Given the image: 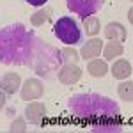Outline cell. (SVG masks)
Instances as JSON below:
<instances>
[{"label": "cell", "mask_w": 133, "mask_h": 133, "mask_svg": "<svg viewBox=\"0 0 133 133\" xmlns=\"http://www.w3.org/2000/svg\"><path fill=\"white\" fill-rule=\"evenodd\" d=\"M21 87V78L18 73H5L0 80V91L5 94H16Z\"/></svg>", "instance_id": "10"}, {"label": "cell", "mask_w": 133, "mask_h": 133, "mask_svg": "<svg viewBox=\"0 0 133 133\" xmlns=\"http://www.w3.org/2000/svg\"><path fill=\"white\" fill-rule=\"evenodd\" d=\"M53 32H55V36H57L64 44H68V46H73V44L82 41V30L78 29L76 21L71 20L69 16L59 18L57 23L53 25Z\"/></svg>", "instance_id": "4"}, {"label": "cell", "mask_w": 133, "mask_h": 133, "mask_svg": "<svg viewBox=\"0 0 133 133\" xmlns=\"http://www.w3.org/2000/svg\"><path fill=\"white\" fill-rule=\"evenodd\" d=\"M87 71H89V75L94 76V78H103V76L108 73V66H107L105 61L92 59V61L89 62V66H87Z\"/></svg>", "instance_id": "13"}, {"label": "cell", "mask_w": 133, "mask_h": 133, "mask_svg": "<svg viewBox=\"0 0 133 133\" xmlns=\"http://www.w3.org/2000/svg\"><path fill=\"white\" fill-rule=\"evenodd\" d=\"M50 16H51V9L36 11V12L30 16V23L34 25V27H41V25H44L46 21L50 20Z\"/></svg>", "instance_id": "17"}, {"label": "cell", "mask_w": 133, "mask_h": 133, "mask_svg": "<svg viewBox=\"0 0 133 133\" xmlns=\"http://www.w3.org/2000/svg\"><path fill=\"white\" fill-rule=\"evenodd\" d=\"M61 62V50H55V48L48 46L46 43H41L39 39H36L29 66H32V69L37 75H41L44 78H51L59 71Z\"/></svg>", "instance_id": "3"}, {"label": "cell", "mask_w": 133, "mask_h": 133, "mask_svg": "<svg viewBox=\"0 0 133 133\" xmlns=\"http://www.w3.org/2000/svg\"><path fill=\"white\" fill-rule=\"evenodd\" d=\"M108 71L112 73L114 78H117V80H126V78H130L131 76V64L128 61H124V59H119V61H115L112 64V69H108Z\"/></svg>", "instance_id": "12"}, {"label": "cell", "mask_w": 133, "mask_h": 133, "mask_svg": "<svg viewBox=\"0 0 133 133\" xmlns=\"http://www.w3.org/2000/svg\"><path fill=\"white\" fill-rule=\"evenodd\" d=\"M5 96H7L5 92H4V91H0V110H2V108L5 107V101H7V98H5Z\"/></svg>", "instance_id": "21"}, {"label": "cell", "mask_w": 133, "mask_h": 133, "mask_svg": "<svg viewBox=\"0 0 133 133\" xmlns=\"http://www.w3.org/2000/svg\"><path fill=\"white\" fill-rule=\"evenodd\" d=\"M46 115V107L39 101H30L25 108V119L30 124H41Z\"/></svg>", "instance_id": "8"}, {"label": "cell", "mask_w": 133, "mask_h": 133, "mask_svg": "<svg viewBox=\"0 0 133 133\" xmlns=\"http://www.w3.org/2000/svg\"><path fill=\"white\" fill-rule=\"evenodd\" d=\"M117 92H119V98H121V99H124L126 103H131L133 101V82L128 80V82L119 83Z\"/></svg>", "instance_id": "16"}, {"label": "cell", "mask_w": 133, "mask_h": 133, "mask_svg": "<svg viewBox=\"0 0 133 133\" xmlns=\"http://www.w3.org/2000/svg\"><path fill=\"white\" fill-rule=\"evenodd\" d=\"M43 92H44L43 82H39L37 78L25 80V83H21V87H20V96H21V99H25V101L39 99L43 96Z\"/></svg>", "instance_id": "6"}, {"label": "cell", "mask_w": 133, "mask_h": 133, "mask_svg": "<svg viewBox=\"0 0 133 133\" xmlns=\"http://www.w3.org/2000/svg\"><path fill=\"white\" fill-rule=\"evenodd\" d=\"M82 78V69L78 64H64L59 69V82L64 85H73Z\"/></svg>", "instance_id": "7"}, {"label": "cell", "mask_w": 133, "mask_h": 133, "mask_svg": "<svg viewBox=\"0 0 133 133\" xmlns=\"http://www.w3.org/2000/svg\"><path fill=\"white\" fill-rule=\"evenodd\" d=\"M30 5H36V7H41V5H44L48 0H27Z\"/></svg>", "instance_id": "20"}, {"label": "cell", "mask_w": 133, "mask_h": 133, "mask_svg": "<svg viewBox=\"0 0 133 133\" xmlns=\"http://www.w3.org/2000/svg\"><path fill=\"white\" fill-rule=\"evenodd\" d=\"M101 51H103L105 61H114L115 57H121L124 53V46L117 41H112V43H107V46H105Z\"/></svg>", "instance_id": "14"}, {"label": "cell", "mask_w": 133, "mask_h": 133, "mask_svg": "<svg viewBox=\"0 0 133 133\" xmlns=\"http://www.w3.org/2000/svg\"><path fill=\"white\" fill-rule=\"evenodd\" d=\"M69 108L83 124L91 126L92 130H119V107L112 99L99 94H78L71 98Z\"/></svg>", "instance_id": "1"}, {"label": "cell", "mask_w": 133, "mask_h": 133, "mask_svg": "<svg viewBox=\"0 0 133 133\" xmlns=\"http://www.w3.org/2000/svg\"><path fill=\"white\" fill-rule=\"evenodd\" d=\"M105 37L110 39V41H117V43H123L126 39V29H124L121 23L117 21H110L107 27H105Z\"/></svg>", "instance_id": "11"}, {"label": "cell", "mask_w": 133, "mask_h": 133, "mask_svg": "<svg viewBox=\"0 0 133 133\" xmlns=\"http://www.w3.org/2000/svg\"><path fill=\"white\" fill-rule=\"evenodd\" d=\"M103 50V41L99 37H91L89 41L82 46V51H80V59H85V61H92L94 57H99V53Z\"/></svg>", "instance_id": "9"}, {"label": "cell", "mask_w": 133, "mask_h": 133, "mask_svg": "<svg viewBox=\"0 0 133 133\" xmlns=\"http://www.w3.org/2000/svg\"><path fill=\"white\" fill-rule=\"evenodd\" d=\"M66 5L71 12L78 14L82 20H85L101 9L103 0H66Z\"/></svg>", "instance_id": "5"}, {"label": "cell", "mask_w": 133, "mask_h": 133, "mask_svg": "<svg viewBox=\"0 0 133 133\" xmlns=\"http://www.w3.org/2000/svg\"><path fill=\"white\" fill-rule=\"evenodd\" d=\"M61 59L64 64H78L80 61V53L73 48H62L61 50Z\"/></svg>", "instance_id": "18"}, {"label": "cell", "mask_w": 133, "mask_h": 133, "mask_svg": "<svg viewBox=\"0 0 133 133\" xmlns=\"http://www.w3.org/2000/svg\"><path fill=\"white\" fill-rule=\"evenodd\" d=\"M83 30H85L87 36H91V37L98 36L99 30H101V21L98 20L96 16H89V18H85V20H83Z\"/></svg>", "instance_id": "15"}, {"label": "cell", "mask_w": 133, "mask_h": 133, "mask_svg": "<svg viewBox=\"0 0 133 133\" xmlns=\"http://www.w3.org/2000/svg\"><path fill=\"white\" fill-rule=\"evenodd\" d=\"M9 131H12V133H23V131H27V123H25V119H23V117H16V119L12 121V124H11Z\"/></svg>", "instance_id": "19"}, {"label": "cell", "mask_w": 133, "mask_h": 133, "mask_svg": "<svg viewBox=\"0 0 133 133\" xmlns=\"http://www.w3.org/2000/svg\"><path fill=\"white\" fill-rule=\"evenodd\" d=\"M36 44L34 32H29L21 23H14L0 30V62L7 66L29 64Z\"/></svg>", "instance_id": "2"}]
</instances>
